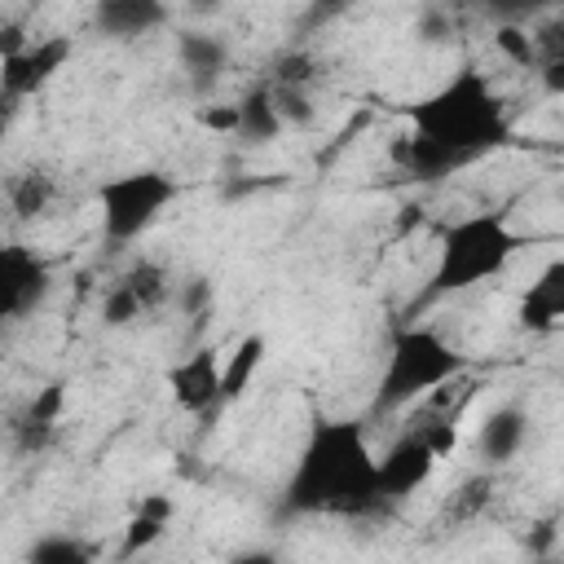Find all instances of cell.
I'll return each mask as SVG.
<instances>
[{
  "label": "cell",
  "mask_w": 564,
  "mask_h": 564,
  "mask_svg": "<svg viewBox=\"0 0 564 564\" xmlns=\"http://www.w3.org/2000/svg\"><path fill=\"white\" fill-rule=\"evenodd\" d=\"M167 22V9L159 0H101L93 9V26L101 35L115 40H132V35H150Z\"/></svg>",
  "instance_id": "obj_14"
},
{
  "label": "cell",
  "mask_w": 564,
  "mask_h": 564,
  "mask_svg": "<svg viewBox=\"0 0 564 564\" xmlns=\"http://www.w3.org/2000/svg\"><path fill=\"white\" fill-rule=\"evenodd\" d=\"M172 524V498L167 494H150L141 498V507L128 516L123 524V542H119V560H137L141 551H150Z\"/></svg>",
  "instance_id": "obj_15"
},
{
  "label": "cell",
  "mask_w": 564,
  "mask_h": 564,
  "mask_svg": "<svg viewBox=\"0 0 564 564\" xmlns=\"http://www.w3.org/2000/svg\"><path fill=\"white\" fill-rule=\"evenodd\" d=\"M516 322H520V330H529V335H546V330L564 326V256L546 260V264L538 269V278L520 291V300H516Z\"/></svg>",
  "instance_id": "obj_10"
},
{
  "label": "cell",
  "mask_w": 564,
  "mask_h": 564,
  "mask_svg": "<svg viewBox=\"0 0 564 564\" xmlns=\"http://www.w3.org/2000/svg\"><path fill=\"white\" fill-rule=\"evenodd\" d=\"M410 137L454 154L463 167L511 141V115L498 84L480 66H458L410 106Z\"/></svg>",
  "instance_id": "obj_2"
},
{
  "label": "cell",
  "mask_w": 564,
  "mask_h": 564,
  "mask_svg": "<svg viewBox=\"0 0 564 564\" xmlns=\"http://www.w3.org/2000/svg\"><path fill=\"white\" fill-rule=\"evenodd\" d=\"M449 445H454V432H436L432 423L405 427V432L379 454V489H383V502H401V498H410L414 489H423Z\"/></svg>",
  "instance_id": "obj_6"
},
{
  "label": "cell",
  "mask_w": 564,
  "mask_h": 564,
  "mask_svg": "<svg viewBox=\"0 0 564 564\" xmlns=\"http://www.w3.org/2000/svg\"><path fill=\"white\" fill-rule=\"evenodd\" d=\"M181 185L172 172L163 167H132L119 176H106L97 185V220H101V238L115 247L137 242L141 234H150L163 212L176 203Z\"/></svg>",
  "instance_id": "obj_5"
},
{
  "label": "cell",
  "mask_w": 564,
  "mask_h": 564,
  "mask_svg": "<svg viewBox=\"0 0 564 564\" xmlns=\"http://www.w3.org/2000/svg\"><path fill=\"white\" fill-rule=\"evenodd\" d=\"M62 405H66L62 383H57V379L44 383V388L31 397V405L18 414V423H13V445H18L22 454L48 449V441L57 436V423H62Z\"/></svg>",
  "instance_id": "obj_13"
},
{
  "label": "cell",
  "mask_w": 564,
  "mask_h": 564,
  "mask_svg": "<svg viewBox=\"0 0 564 564\" xmlns=\"http://www.w3.org/2000/svg\"><path fill=\"white\" fill-rule=\"evenodd\" d=\"M26 564H97V546L79 533H40L26 546Z\"/></svg>",
  "instance_id": "obj_17"
},
{
  "label": "cell",
  "mask_w": 564,
  "mask_h": 564,
  "mask_svg": "<svg viewBox=\"0 0 564 564\" xmlns=\"http://www.w3.org/2000/svg\"><path fill=\"white\" fill-rule=\"evenodd\" d=\"M524 234L511 225L507 212H467L454 225H445L436 242V264L427 278V300L441 295H463L471 286H485L511 269L520 256Z\"/></svg>",
  "instance_id": "obj_3"
},
{
  "label": "cell",
  "mask_w": 564,
  "mask_h": 564,
  "mask_svg": "<svg viewBox=\"0 0 564 564\" xmlns=\"http://www.w3.org/2000/svg\"><path fill=\"white\" fill-rule=\"evenodd\" d=\"M229 564H286L278 551H269V546H247V551H238Z\"/></svg>",
  "instance_id": "obj_21"
},
{
  "label": "cell",
  "mask_w": 564,
  "mask_h": 564,
  "mask_svg": "<svg viewBox=\"0 0 564 564\" xmlns=\"http://www.w3.org/2000/svg\"><path fill=\"white\" fill-rule=\"evenodd\" d=\"M264 335H242L238 344H234V352L225 357V405L229 401H238L247 388H251V379H256V370L264 366Z\"/></svg>",
  "instance_id": "obj_18"
},
{
  "label": "cell",
  "mask_w": 564,
  "mask_h": 564,
  "mask_svg": "<svg viewBox=\"0 0 564 564\" xmlns=\"http://www.w3.org/2000/svg\"><path fill=\"white\" fill-rule=\"evenodd\" d=\"M529 441V414L520 405H494L480 427H476V454L489 463V467H502L511 463Z\"/></svg>",
  "instance_id": "obj_12"
},
{
  "label": "cell",
  "mask_w": 564,
  "mask_h": 564,
  "mask_svg": "<svg viewBox=\"0 0 564 564\" xmlns=\"http://www.w3.org/2000/svg\"><path fill=\"white\" fill-rule=\"evenodd\" d=\"M379 454L361 423L317 419L291 463L282 485L286 516H375L383 511Z\"/></svg>",
  "instance_id": "obj_1"
},
{
  "label": "cell",
  "mask_w": 564,
  "mask_h": 564,
  "mask_svg": "<svg viewBox=\"0 0 564 564\" xmlns=\"http://www.w3.org/2000/svg\"><path fill=\"white\" fill-rule=\"evenodd\" d=\"M538 70H542L546 93H564V62H546V66H538Z\"/></svg>",
  "instance_id": "obj_22"
},
{
  "label": "cell",
  "mask_w": 564,
  "mask_h": 564,
  "mask_svg": "<svg viewBox=\"0 0 564 564\" xmlns=\"http://www.w3.org/2000/svg\"><path fill=\"white\" fill-rule=\"evenodd\" d=\"M458 375H463V352L436 326L405 322L388 335L383 366H379V379H375V410L379 414L405 410V405L441 392Z\"/></svg>",
  "instance_id": "obj_4"
},
{
  "label": "cell",
  "mask_w": 564,
  "mask_h": 564,
  "mask_svg": "<svg viewBox=\"0 0 564 564\" xmlns=\"http://www.w3.org/2000/svg\"><path fill=\"white\" fill-rule=\"evenodd\" d=\"M167 388L185 414H216L225 405V361L212 348H194L167 370Z\"/></svg>",
  "instance_id": "obj_9"
},
{
  "label": "cell",
  "mask_w": 564,
  "mask_h": 564,
  "mask_svg": "<svg viewBox=\"0 0 564 564\" xmlns=\"http://www.w3.org/2000/svg\"><path fill=\"white\" fill-rule=\"evenodd\" d=\"M494 44H498L516 66H538V44H533V35H529L524 26H498Z\"/></svg>",
  "instance_id": "obj_20"
},
{
  "label": "cell",
  "mask_w": 564,
  "mask_h": 564,
  "mask_svg": "<svg viewBox=\"0 0 564 564\" xmlns=\"http://www.w3.org/2000/svg\"><path fill=\"white\" fill-rule=\"evenodd\" d=\"M66 62H70V35H35L22 53L0 57V97H4V106H18L22 97H35Z\"/></svg>",
  "instance_id": "obj_8"
},
{
  "label": "cell",
  "mask_w": 564,
  "mask_h": 564,
  "mask_svg": "<svg viewBox=\"0 0 564 564\" xmlns=\"http://www.w3.org/2000/svg\"><path fill=\"white\" fill-rule=\"evenodd\" d=\"M53 291V264L22 247V242H9L0 247V317L4 322H26L35 308H44Z\"/></svg>",
  "instance_id": "obj_7"
},
{
  "label": "cell",
  "mask_w": 564,
  "mask_h": 564,
  "mask_svg": "<svg viewBox=\"0 0 564 564\" xmlns=\"http://www.w3.org/2000/svg\"><path fill=\"white\" fill-rule=\"evenodd\" d=\"M53 194H57V185H53L48 172H22V176L9 181V207H13L22 220L44 216L48 203H53Z\"/></svg>",
  "instance_id": "obj_19"
},
{
  "label": "cell",
  "mask_w": 564,
  "mask_h": 564,
  "mask_svg": "<svg viewBox=\"0 0 564 564\" xmlns=\"http://www.w3.org/2000/svg\"><path fill=\"white\" fill-rule=\"evenodd\" d=\"M282 128H286V119H282V110H278L269 84L251 88V93L234 106V132H238L242 141H273Z\"/></svg>",
  "instance_id": "obj_16"
},
{
  "label": "cell",
  "mask_w": 564,
  "mask_h": 564,
  "mask_svg": "<svg viewBox=\"0 0 564 564\" xmlns=\"http://www.w3.org/2000/svg\"><path fill=\"white\" fill-rule=\"evenodd\" d=\"M176 57L194 93H212L220 75L229 70V44L216 31H181L176 35Z\"/></svg>",
  "instance_id": "obj_11"
}]
</instances>
